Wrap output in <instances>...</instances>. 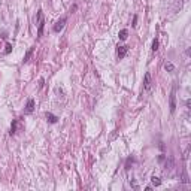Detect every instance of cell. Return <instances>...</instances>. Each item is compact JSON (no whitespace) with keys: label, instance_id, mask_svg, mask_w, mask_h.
<instances>
[{"label":"cell","instance_id":"3","mask_svg":"<svg viewBox=\"0 0 191 191\" xmlns=\"http://www.w3.org/2000/svg\"><path fill=\"white\" fill-rule=\"evenodd\" d=\"M66 23H67V17H61L60 19H58V21L54 24V27H52V31L54 33H60L63 29H64V25H66Z\"/></svg>","mask_w":191,"mask_h":191},{"label":"cell","instance_id":"18","mask_svg":"<svg viewBox=\"0 0 191 191\" xmlns=\"http://www.w3.org/2000/svg\"><path fill=\"white\" fill-rule=\"evenodd\" d=\"M164 160H166V157H164V155H158V161L160 163H163Z\"/></svg>","mask_w":191,"mask_h":191},{"label":"cell","instance_id":"12","mask_svg":"<svg viewBox=\"0 0 191 191\" xmlns=\"http://www.w3.org/2000/svg\"><path fill=\"white\" fill-rule=\"evenodd\" d=\"M164 69H166L167 72H173L175 70V66L170 63V61H167V63H164Z\"/></svg>","mask_w":191,"mask_h":191},{"label":"cell","instance_id":"15","mask_svg":"<svg viewBox=\"0 0 191 191\" xmlns=\"http://www.w3.org/2000/svg\"><path fill=\"white\" fill-rule=\"evenodd\" d=\"M33 49H35V48H30V49H29V52L25 54V57H24V63H27V61H29V58H30V55H31Z\"/></svg>","mask_w":191,"mask_h":191},{"label":"cell","instance_id":"11","mask_svg":"<svg viewBox=\"0 0 191 191\" xmlns=\"http://www.w3.org/2000/svg\"><path fill=\"white\" fill-rule=\"evenodd\" d=\"M133 163H134V158L133 157H127V160H126V170H130L131 169V166H133Z\"/></svg>","mask_w":191,"mask_h":191},{"label":"cell","instance_id":"13","mask_svg":"<svg viewBox=\"0 0 191 191\" xmlns=\"http://www.w3.org/2000/svg\"><path fill=\"white\" fill-rule=\"evenodd\" d=\"M157 49H158V39H154V41H152V47H151V51H152V52H155Z\"/></svg>","mask_w":191,"mask_h":191},{"label":"cell","instance_id":"9","mask_svg":"<svg viewBox=\"0 0 191 191\" xmlns=\"http://www.w3.org/2000/svg\"><path fill=\"white\" fill-rule=\"evenodd\" d=\"M17 130H18V120H12V124H11V136H14L17 133Z\"/></svg>","mask_w":191,"mask_h":191},{"label":"cell","instance_id":"7","mask_svg":"<svg viewBox=\"0 0 191 191\" xmlns=\"http://www.w3.org/2000/svg\"><path fill=\"white\" fill-rule=\"evenodd\" d=\"M45 116H47V121H48L49 124H57L58 120H60V118H58L57 115H54L52 112H47V114H45Z\"/></svg>","mask_w":191,"mask_h":191},{"label":"cell","instance_id":"17","mask_svg":"<svg viewBox=\"0 0 191 191\" xmlns=\"http://www.w3.org/2000/svg\"><path fill=\"white\" fill-rule=\"evenodd\" d=\"M136 25H137V15L133 17V23H131V27H136Z\"/></svg>","mask_w":191,"mask_h":191},{"label":"cell","instance_id":"16","mask_svg":"<svg viewBox=\"0 0 191 191\" xmlns=\"http://www.w3.org/2000/svg\"><path fill=\"white\" fill-rule=\"evenodd\" d=\"M130 185L133 187L134 190H137V184H136V181H134V179H130Z\"/></svg>","mask_w":191,"mask_h":191},{"label":"cell","instance_id":"8","mask_svg":"<svg viewBox=\"0 0 191 191\" xmlns=\"http://www.w3.org/2000/svg\"><path fill=\"white\" fill-rule=\"evenodd\" d=\"M118 37H120V41H127V37H128V30H127V29L120 30V33H118Z\"/></svg>","mask_w":191,"mask_h":191},{"label":"cell","instance_id":"6","mask_svg":"<svg viewBox=\"0 0 191 191\" xmlns=\"http://www.w3.org/2000/svg\"><path fill=\"white\" fill-rule=\"evenodd\" d=\"M35 98H29L27 100V104H25V109H24V114L25 115H30V114H33L35 112Z\"/></svg>","mask_w":191,"mask_h":191},{"label":"cell","instance_id":"10","mask_svg":"<svg viewBox=\"0 0 191 191\" xmlns=\"http://www.w3.org/2000/svg\"><path fill=\"white\" fill-rule=\"evenodd\" d=\"M151 182H152V185L154 187H160L161 185V179H160V178L158 176H151Z\"/></svg>","mask_w":191,"mask_h":191},{"label":"cell","instance_id":"1","mask_svg":"<svg viewBox=\"0 0 191 191\" xmlns=\"http://www.w3.org/2000/svg\"><path fill=\"white\" fill-rule=\"evenodd\" d=\"M36 18H37V37L41 39L43 35V29H45V19H43V11L42 9L37 11Z\"/></svg>","mask_w":191,"mask_h":191},{"label":"cell","instance_id":"2","mask_svg":"<svg viewBox=\"0 0 191 191\" xmlns=\"http://www.w3.org/2000/svg\"><path fill=\"white\" fill-rule=\"evenodd\" d=\"M169 108H170V114L176 112V88L173 87L172 93H170V98H169Z\"/></svg>","mask_w":191,"mask_h":191},{"label":"cell","instance_id":"5","mask_svg":"<svg viewBox=\"0 0 191 191\" xmlns=\"http://www.w3.org/2000/svg\"><path fill=\"white\" fill-rule=\"evenodd\" d=\"M127 52H128V47H126V45H118L116 47V55L120 60H122L127 55Z\"/></svg>","mask_w":191,"mask_h":191},{"label":"cell","instance_id":"4","mask_svg":"<svg viewBox=\"0 0 191 191\" xmlns=\"http://www.w3.org/2000/svg\"><path fill=\"white\" fill-rule=\"evenodd\" d=\"M152 88V79H151V73L146 72L143 76V91H151Z\"/></svg>","mask_w":191,"mask_h":191},{"label":"cell","instance_id":"14","mask_svg":"<svg viewBox=\"0 0 191 191\" xmlns=\"http://www.w3.org/2000/svg\"><path fill=\"white\" fill-rule=\"evenodd\" d=\"M12 52V43L6 42V49H5V54H11Z\"/></svg>","mask_w":191,"mask_h":191}]
</instances>
